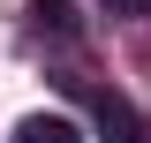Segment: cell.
I'll list each match as a JSON object with an SVG mask.
<instances>
[{
    "label": "cell",
    "mask_w": 151,
    "mask_h": 143,
    "mask_svg": "<svg viewBox=\"0 0 151 143\" xmlns=\"http://www.w3.org/2000/svg\"><path fill=\"white\" fill-rule=\"evenodd\" d=\"M60 83H68L76 98L91 106V121L106 128V143H144V113H136L121 90H106V83H83V75H60Z\"/></svg>",
    "instance_id": "6da1fadb"
},
{
    "label": "cell",
    "mask_w": 151,
    "mask_h": 143,
    "mask_svg": "<svg viewBox=\"0 0 151 143\" xmlns=\"http://www.w3.org/2000/svg\"><path fill=\"white\" fill-rule=\"evenodd\" d=\"M15 143H83V128H76L68 113H30V121L15 128Z\"/></svg>",
    "instance_id": "7a4b0ae2"
},
{
    "label": "cell",
    "mask_w": 151,
    "mask_h": 143,
    "mask_svg": "<svg viewBox=\"0 0 151 143\" xmlns=\"http://www.w3.org/2000/svg\"><path fill=\"white\" fill-rule=\"evenodd\" d=\"M106 15H151V0H106Z\"/></svg>",
    "instance_id": "3957f363"
}]
</instances>
